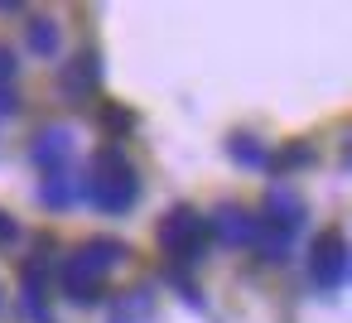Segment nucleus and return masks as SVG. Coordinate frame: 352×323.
<instances>
[{
    "label": "nucleus",
    "instance_id": "nucleus-1",
    "mask_svg": "<svg viewBox=\"0 0 352 323\" xmlns=\"http://www.w3.org/2000/svg\"><path fill=\"white\" fill-rule=\"evenodd\" d=\"M78 203H87L92 212H107V217H126L140 203V174H135V164L116 145L92 150L87 174L78 183Z\"/></svg>",
    "mask_w": 352,
    "mask_h": 323
},
{
    "label": "nucleus",
    "instance_id": "nucleus-2",
    "mask_svg": "<svg viewBox=\"0 0 352 323\" xmlns=\"http://www.w3.org/2000/svg\"><path fill=\"white\" fill-rule=\"evenodd\" d=\"M155 236H160V251L174 260V270H188V265H198L203 256H208V222H203V212L198 208H188V203H179V208H169L164 217H160V227H155Z\"/></svg>",
    "mask_w": 352,
    "mask_h": 323
},
{
    "label": "nucleus",
    "instance_id": "nucleus-3",
    "mask_svg": "<svg viewBox=\"0 0 352 323\" xmlns=\"http://www.w3.org/2000/svg\"><path fill=\"white\" fill-rule=\"evenodd\" d=\"M309 280L323 294H338L347 285V236L338 227L314 236V246H309Z\"/></svg>",
    "mask_w": 352,
    "mask_h": 323
},
{
    "label": "nucleus",
    "instance_id": "nucleus-4",
    "mask_svg": "<svg viewBox=\"0 0 352 323\" xmlns=\"http://www.w3.org/2000/svg\"><path fill=\"white\" fill-rule=\"evenodd\" d=\"M58 92H63V102L87 107V102L102 92V54H97V49L73 54V58L63 63V73H58Z\"/></svg>",
    "mask_w": 352,
    "mask_h": 323
},
{
    "label": "nucleus",
    "instance_id": "nucleus-5",
    "mask_svg": "<svg viewBox=\"0 0 352 323\" xmlns=\"http://www.w3.org/2000/svg\"><path fill=\"white\" fill-rule=\"evenodd\" d=\"M256 232H261V212H251V208H241V203H222V208H212V217H208V236H217V241L232 246V251L251 246Z\"/></svg>",
    "mask_w": 352,
    "mask_h": 323
},
{
    "label": "nucleus",
    "instance_id": "nucleus-6",
    "mask_svg": "<svg viewBox=\"0 0 352 323\" xmlns=\"http://www.w3.org/2000/svg\"><path fill=\"white\" fill-rule=\"evenodd\" d=\"M73 150H78V135L68 126H44L34 135V145H30V159H34L39 174H54V169H68Z\"/></svg>",
    "mask_w": 352,
    "mask_h": 323
},
{
    "label": "nucleus",
    "instance_id": "nucleus-7",
    "mask_svg": "<svg viewBox=\"0 0 352 323\" xmlns=\"http://www.w3.org/2000/svg\"><path fill=\"white\" fill-rule=\"evenodd\" d=\"M304 217H309V203H304L294 188H280V183H275V188L265 193V212H261V222H270V227H280V232L299 236Z\"/></svg>",
    "mask_w": 352,
    "mask_h": 323
},
{
    "label": "nucleus",
    "instance_id": "nucleus-8",
    "mask_svg": "<svg viewBox=\"0 0 352 323\" xmlns=\"http://www.w3.org/2000/svg\"><path fill=\"white\" fill-rule=\"evenodd\" d=\"M58 289H63V299L78 304V309H87V304L102 299V280H97L78 256H63V260H58Z\"/></svg>",
    "mask_w": 352,
    "mask_h": 323
},
{
    "label": "nucleus",
    "instance_id": "nucleus-9",
    "mask_svg": "<svg viewBox=\"0 0 352 323\" xmlns=\"http://www.w3.org/2000/svg\"><path fill=\"white\" fill-rule=\"evenodd\" d=\"M73 256H78V260H82L97 280H107V275H111V270L131 256V246H126V241H116V236H92V241H82Z\"/></svg>",
    "mask_w": 352,
    "mask_h": 323
},
{
    "label": "nucleus",
    "instance_id": "nucleus-10",
    "mask_svg": "<svg viewBox=\"0 0 352 323\" xmlns=\"http://www.w3.org/2000/svg\"><path fill=\"white\" fill-rule=\"evenodd\" d=\"M78 183H82V174H73V169H54V174L39 179V203H44L49 212H63V208L78 203Z\"/></svg>",
    "mask_w": 352,
    "mask_h": 323
},
{
    "label": "nucleus",
    "instance_id": "nucleus-11",
    "mask_svg": "<svg viewBox=\"0 0 352 323\" xmlns=\"http://www.w3.org/2000/svg\"><path fill=\"white\" fill-rule=\"evenodd\" d=\"M25 39H30L34 58H58L63 54V30H58L54 15H30L25 20Z\"/></svg>",
    "mask_w": 352,
    "mask_h": 323
},
{
    "label": "nucleus",
    "instance_id": "nucleus-12",
    "mask_svg": "<svg viewBox=\"0 0 352 323\" xmlns=\"http://www.w3.org/2000/svg\"><path fill=\"white\" fill-rule=\"evenodd\" d=\"M111 323H155V289L135 285L111 304Z\"/></svg>",
    "mask_w": 352,
    "mask_h": 323
},
{
    "label": "nucleus",
    "instance_id": "nucleus-13",
    "mask_svg": "<svg viewBox=\"0 0 352 323\" xmlns=\"http://www.w3.org/2000/svg\"><path fill=\"white\" fill-rule=\"evenodd\" d=\"M251 251H256L265 265H285V260L294 256V236H289V232H280V227H270V222H261V232H256Z\"/></svg>",
    "mask_w": 352,
    "mask_h": 323
},
{
    "label": "nucleus",
    "instance_id": "nucleus-14",
    "mask_svg": "<svg viewBox=\"0 0 352 323\" xmlns=\"http://www.w3.org/2000/svg\"><path fill=\"white\" fill-rule=\"evenodd\" d=\"M227 155H232L241 169H270V150H265L261 135H251V131H236V135L227 140Z\"/></svg>",
    "mask_w": 352,
    "mask_h": 323
},
{
    "label": "nucleus",
    "instance_id": "nucleus-15",
    "mask_svg": "<svg viewBox=\"0 0 352 323\" xmlns=\"http://www.w3.org/2000/svg\"><path fill=\"white\" fill-rule=\"evenodd\" d=\"M102 126H107V135H116V140H121V135L135 126V116H131L126 107H102Z\"/></svg>",
    "mask_w": 352,
    "mask_h": 323
},
{
    "label": "nucleus",
    "instance_id": "nucleus-16",
    "mask_svg": "<svg viewBox=\"0 0 352 323\" xmlns=\"http://www.w3.org/2000/svg\"><path fill=\"white\" fill-rule=\"evenodd\" d=\"M270 164H275V169L285 174V169H299V164H314V150H309V145H289V150H280V155H275Z\"/></svg>",
    "mask_w": 352,
    "mask_h": 323
},
{
    "label": "nucleus",
    "instance_id": "nucleus-17",
    "mask_svg": "<svg viewBox=\"0 0 352 323\" xmlns=\"http://www.w3.org/2000/svg\"><path fill=\"white\" fill-rule=\"evenodd\" d=\"M25 241V227L6 212V208H0V251H10V246H20Z\"/></svg>",
    "mask_w": 352,
    "mask_h": 323
},
{
    "label": "nucleus",
    "instance_id": "nucleus-18",
    "mask_svg": "<svg viewBox=\"0 0 352 323\" xmlns=\"http://www.w3.org/2000/svg\"><path fill=\"white\" fill-rule=\"evenodd\" d=\"M20 111V87L15 82H0V121H10Z\"/></svg>",
    "mask_w": 352,
    "mask_h": 323
},
{
    "label": "nucleus",
    "instance_id": "nucleus-19",
    "mask_svg": "<svg viewBox=\"0 0 352 323\" xmlns=\"http://www.w3.org/2000/svg\"><path fill=\"white\" fill-rule=\"evenodd\" d=\"M15 73H20L15 49H10V44H0V82H15Z\"/></svg>",
    "mask_w": 352,
    "mask_h": 323
},
{
    "label": "nucleus",
    "instance_id": "nucleus-20",
    "mask_svg": "<svg viewBox=\"0 0 352 323\" xmlns=\"http://www.w3.org/2000/svg\"><path fill=\"white\" fill-rule=\"evenodd\" d=\"M0 15H25V5L20 0H0Z\"/></svg>",
    "mask_w": 352,
    "mask_h": 323
}]
</instances>
